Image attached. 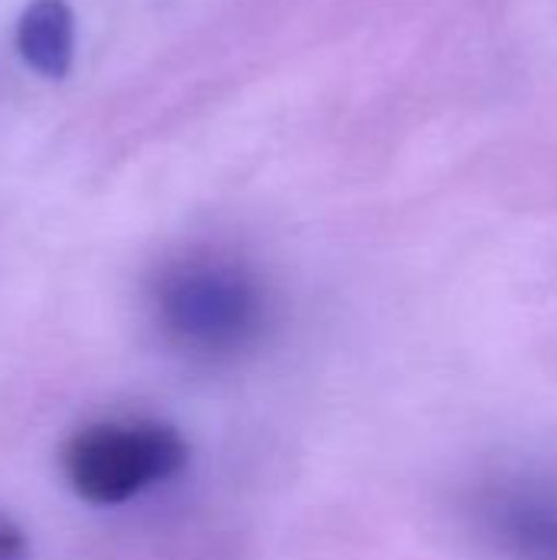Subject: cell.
I'll list each match as a JSON object with an SVG mask.
<instances>
[{"mask_svg": "<svg viewBox=\"0 0 557 560\" xmlns=\"http://www.w3.org/2000/svg\"><path fill=\"white\" fill-rule=\"evenodd\" d=\"M151 318L161 341L190 361H233L269 322L263 282L223 256H184L151 285Z\"/></svg>", "mask_w": 557, "mask_h": 560, "instance_id": "cell-1", "label": "cell"}, {"mask_svg": "<svg viewBox=\"0 0 557 560\" xmlns=\"http://www.w3.org/2000/svg\"><path fill=\"white\" fill-rule=\"evenodd\" d=\"M190 446L161 420H95L59 446V472L76 499L89 505H125L174 479Z\"/></svg>", "mask_w": 557, "mask_h": 560, "instance_id": "cell-2", "label": "cell"}, {"mask_svg": "<svg viewBox=\"0 0 557 560\" xmlns=\"http://www.w3.org/2000/svg\"><path fill=\"white\" fill-rule=\"evenodd\" d=\"M479 509L483 532L512 560H557V489L538 482L492 486Z\"/></svg>", "mask_w": 557, "mask_h": 560, "instance_id": "cell-3", "label": "cell"}, {"mask_svg": "<svg viewBox=\"0 0 557 560\" xmlns=\"http://www.w3.org/2000/svg\"><path fill=\"white\" fill-rule=\"evenodd\" d=\"M16 49L43 79H66L76 56V16L66 0H33L16 23Z\"/></svg>", "mask_w": 557, "mask_h": 560, "instance_id": "cell-4", "label": "cell"}, {"mask_svg": "<svg viewBox=\"0 0 557 560\" xmlns=\"http://www.w3.org/2000/svg\"><path fill=\"white\" fill-rule=\"evenodd\" d=\"M0 560H30L26 532L7 512H0Z\"/></svg>", "mask_w": 557, "mask_h": 560, "instance_id": "cell-5", "label": "cell"}]
</instances>
